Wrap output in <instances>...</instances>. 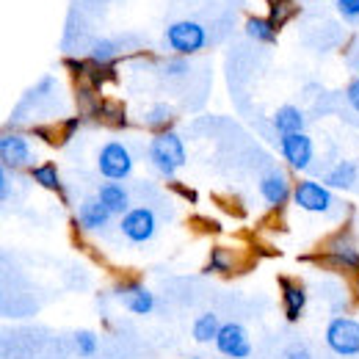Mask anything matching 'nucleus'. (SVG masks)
I'll return each mask as SVG.
<instances>
[{"mask_svg":"<svg viewBox=\"0 0 359 359\" xmlns=\"http://www.w3.org/2000/svg\"><path fill=\"white\" fill-rule=\"evenodd\" d=\"M147 158L155 166V172H161L166 180H172L185 166V158L188 155H185V144H182L177 130L166 128V130H158V133L149 138Z\"/></svg>","mask_w":359,"mask_h":359,"instance_id":"f257e3e1","label":"nucleus"},{"mask_svg":"<svg viewBox=\"0 0 359 359\" xmlns=\"http://www.w3.org/2000/svg\"><path fill=\"white\" fill-rule=\"evenodd\" d=\"M111 293L130 315H141L144 318V315H152L155 307H158L155 293L144 282H138V279H119Z\"/></svg>","mask_w":359,"mask_h":359,"instance_id":"423d86ee","label":"nucleus"},{"mask_svg":"<svg viewBox=\"0 0 359 359\" xmlns=\"http://www.w3.org/2000/svg\"><path fill=\"white\" fill-rule=\"evenodd\" d=\"M279 359H315V354L307 343H290V346L279 354Z\"/></svg>","mask_w":359,"mask_h":359,"instance_id":"a878e982","label":"nucleus"},{"mask_svg":"<svg viewBox=\"0 0 359 359\" xmlns=\"http://www.w3.org/2000/svg\"><path fill=\"white\" fill-rule=\"evenodd\" d=\"M169 188H172L175 194H180L185 202H191V205L199 199V196H196V191H194V188H188V185H182V182H175V180H172V182H169Z\"/></svg>","mask_w":359,"mask_h":359,"instance_id":"c85d7f7f","label":"nucleus"},{"mask_svg":"<svg viewBox=\"0 0 359 359\" xmlns=\"http://www.w3.org/2000/svg\"><path fill=\"white\" fill-rule=\"evenodd\" d=\"M235 266H238V257H235L232 249L213 246V249H210V257H208V263H205V269H202V273H205V276H210V273H216V276H229V273L235 271Z\"/></svg>","mask_w":359,"mask_h":359,"instance_id":"a211bd4d","label":"nucleus"},{"mask_svg":"<svg viewBox=\"0 0 359 359\" xmlns=\"http://www.w3.org/2000/svg\"><path fill=\"white\" fill-rule=\"evenodd\" d=\"M163 42L177 55H194V53L208 47V31L194 20H180V22L166 28Z\"/></svg>","mask_w":359,"mask_h":359,"instance_id":"20e7f679","label":"nucleus"},{"mask_svg":"<svg viewBox=\"0 0 359 359\" xmlns=\"http://www.w3.org/2000/svg\"><path fill=\"white\" fill-rule=\"evenodd\" d=\"M357 182V163H351V161H340L334 169H329L326 172V177H323V185L326 188H337V191H346V188H351Z\"/></svg>","mask_w":359,"mask_h":359,"instance_id":"6ab92c4d","label":"nucleus"},{"mask_svg":"<svg viewBox=\"0 0 359 359\" xmlns=\"http://www.w3.org/2000/svg\"><path fill=\"white\" fill-rule=\"evenodd\" d=\"M279 152L285 158V163L296 172H307L313 166L315 158V144L307 133H293V135H279Z\"/></svg>","mask_w":359,"mask_h":359,"instance_id":"9d476101","label":"nucleus"},{"mask_svg":"<svg viewBox=\"0 0 359 359\" xmlns=\"http://www.w3.org/2000/svg\"><path fill=\"white\" fill-rule=\"evenodd\" d=\"M31 180L36 185H42L45 191H55L61 194L64 191V182H61V175H58V166L55 163H39V166H31Z\"/></svg>","mask_w":359,"mask_h":359,"instance_id":"aec40b11","label":"nucleus"},{"mask_svg":"<svg viewBox=\"0 0 359 359\" xmlns=\"http://www.w3.org/2000/svg\"><path fill=\"white\" fill-rule=\"evenodd\" d=\"M158 226H161L158 224V213H155L152 208L135 205V208H130V210L122 216L119 232L125 235V241L141 246V243H147V241H152V238L158 235Z\"/></svg>","mask_w":359,"mask_h":359,"instance_id":"0eeeda50","label":"nucleus"},{"mask_svg":"<svg viewBox=\"0 0 359 359\" xmlns=\"http://www.w3.org/2000/svg\"><path fill=\"white\" fill-rule=\"evenodd\" d=\"M354 287H357V296H359V273L354 276Z\"/></svg>","mask_w":359,"mask_h":359,"instance_id":"7c9ffc66","label":"nucleus"},{"mask_svg":"<svg viewBox=\"0 0 359 359\" xmlns=\"http://www.w3.org/2000/svg\"><path fill=\"white\" fill-rule=\"evenodd\" d=\"M279 302H282V315L287 323H299L304 313H307V304H310V293L302 282L290 279V276H279Z\"/></svg>","mask_w":359,"mask_h":359,"instance_id":"9b49d317","label":"nucleus"},{"mask_svg":"<svg viewBox=\"0 0 359 359\" xmlns=\"http://www.w3.org/2000/svg\"><path fill=\"white\" fill-rule=\"evenodd\" d=\"M100 116L102 119H111L114 128H128V114L119 102H102L100 105Z\"/></svg>","mask_w":359,"mask_h":359,"instance_id":"393cba45","label":"nucleus"},{"mask_svg":"<svg viewBox=\"0 0 359 359\" xmlns=\"http://www.w3.org/2000/svg\"><path fill=\"white\" fill-rule=\"evenodd\" d=\"M346 102H348V108L359 114V78H354L348 86H346Z\"/></svg>","mask_w":359,"mask_h":359,"instance_id":"cd10ccee","label":"nucleus"},{"mask_svg":"<svg viewBox=\"0 0 359 359\" xmlns=\"http://www.w3.org/2000/svg\"><path fill=\"white\" fill-rule=\"evenodd\" d=\"M185 359H205V357H185Z\"/></svg>","mask_w":359,"mask_h":359,"instance_id":"2f4dec72","label":"nucleus"},{"mask_svg":"<svg viewBox=\"0 0 359 359\" xmlns=\"http://www.w3.org/2000/svg\"><path fill=\"white\" fill-rule=\"evenodd\" d=\"M116 53H119V45L114 39H97L91 45V61L94 64H114Z\"/></svg>","mask_w":359,"mask_h":359,"instance_id":"5701e85b","label":"nucleus"},{"mask_svg":"<svg viewBox=\"0 0 359 359\" xmlns=\"http://www.w3.org/2000/svg\"><path fill=\"white\" fill-rule=\"evenodd\" d=\"M135 158L130 147L125 141H108L102 144L100 155H97V172L111 182H122L133 175Z\"/></svg>","mask_w":359,"mask_h":359,"instance_id":"7ed1b4c3","label":"nucleus"},{"mask_svg":"<svg viewBox=\"0 0 359 359\" xmlns=\"http://www.w3.org/2000/svg\"><path fill=\"white\" fill-rule=\"evenodd\" d=\"M246 36L255 39V42H276V25L266 20V17H249L246 20Z\"/></svg>","mask_w":359,"mask_h":359,"instance_id":"4be33fe9","label":"nucleus"},{"mask_svg":"<svg viewBox=\"0 0 359 359\" xmlns=\"http://www.w3.org/2000/svg\"><path fill=\"white\" fill-rule=\"evenodd\" d=\"M271 122H273V130L279 135L304 133V125H307L304 111L296 108V105H282V108H276V114H273Z\"/></svg>","mask_w":359,"mask_h":359,"instance_id":"dca6fc26","label":"nucleus"},{"mask_svg":"<svg viewBox=\"0 0 359 359\" xmlns=\"http://www.w3.org/2000/svg\"><path fill=\"white\" fill-rule=\"evenodd\" d=\"M260 196L266 199L271 210H282L293 199V182L287 180L282 169H269L260 177Z\"/></svg>","mask_w":359,"mask_h":359,"instance_id":"f8f14e48","label":"nucleus"},{"mask_svg":"<svg viewBox=\"0 0 359 359\" xmlns=\"http://www.w3.org/2000/svg\"><path fill=\"white\" fill-rule=\"evenodd\" d=\"M222 318L216 313H202L194 318V323H191V337L199 343V346H208V343H216V337H219V332H222Z\"/></svg>","mask_w":359,"mask_h":359,"instance_id":"f3484780","label":"nucleus"},{"mask_svg":"<svg viewBox=\"0 0 359 359\" xmlns=\"http://www.w3.org/2000/svg\"><path fill=\"white\" fill-rule=\"evenodd\" d=\"M78 128H81V116L67 119V122H64V133H61V144H64V141H69V138H72V133H75Z\"/></svg>","mask_w":359,"mask_h":359,"instance_id":"c756f323","label":"nucleus"},{"mask_svg":"<svg viewBox=\"0 0 359 359\" xmlns=\"http://www.w3.org/2000/svg\"><path fill=\"white\" fill-rule=\"evenodd\" d=\"M293 202L302 210L318 213V216H323V213H329L334 208L332 191L323 182H318V180H299V182H293Z\"/></svg>","mask_w":359,"mask_h":359,"instance_id":"6e6552de","label":"nucleus"},{"mask_svg":"<svg viewBox=\"0 0 359 359\" xmlns=\"http://www.w3.org/2000/svg\"><path fill=\"white\" fill-rule=\"evenodd\" d=\"M320 260L329 266V269L340 271V273H359V246L354 243V235L351 232H337L329 243H326V249H323V255H320Z\"/></svg>","mask_w":359,"mask_h":359,"instance_id":"39448f33","label":"nucleus"},{"mask_svg":"<svg viewBox=\"0 0 359 359\" xmlns=\"http://www.w3.org/2000/svg\"><path fill=\"white\" fill-rule=\"evenodd\" d=\"M94 196L100 199V205H102L111 216H125V213L130 210V191H128L122 182H111V180H105V182L97 188Z\"/></svg>","mask_w":359,"mask_h":359,"instance_id":"4468645a","label":"nucleus"},{"mask_svg":"<svg viewBox=\"0 0 359 359\" xmlns=\"http://www.w3.org/2000/svg\"><path fill=\"white\" fill-rule=\"evenodd\" d=\"M323 346L343 359L359 357V318L348 313L332 315L323 329Z\"/></svg>","mask_w":359,"mask_h":359,"instance_id":"f03ea898","label":"nucleus"},{"mask_svg":"<svg viewBox=\"0 0 359 359\" xmlns=\"http://www.w3.org/2000/svg\"><path fill=\"white\" fill-rule=\"evenodd\" d=\"M0 158H3V169L6 172H17L28 163H34V149L28 144V138L20 133H6L0 138Z\"/></svg>","mask_w":359,"mask_h":359,"instance_id":"ddd939ff","label":"nucleus"},{"mask_svg":"<svg viewBox=\"0 0 359 359\" xmlns=\"http://www.w3.org/2000/svg\"><path fill=\"white\" fill-rule=\"evenodd\" d=\"M216 351L226 359H249L252 357V337L246 332L243 323L238 320H224L222 323V332L216 337Z\"/></svg>","mask_w":359,"mask_h":359,"instance_id":"1a4fd4ad","label":"nucleus"},{"mask_svg":"<svg viewBox=\"0 0 359 359\" xmlns=\"http://www.w3.org/2000/svg\"><path fill=\"white\" fill-rule=\"evenodd\" d=\"M111 219H114V216L100 205V199L91 196L86 202H81L78 216H75V224L81 226L83 232H105L108 224H111Z\"/></svg>","mask_w":359,"mask_h":359,"instance_id":"2eb2a0df","label":"nucleus"},{"mask_svg":"<svg viewBox=\"0 0 359 359\" xmlns=\"http://www.w3.org/2000/svg\"><path fill=\"white\" fill-rule=\"evenodd\" d=\"M169 119H172V108H169V105H163V102L144 114V125L158 128V130H166V128H169Z\"/></svg>","mask_w":359,"mask_h":359,"instance_id":"b1692460","label":"nucleus"},{"mask_svg":"<svg viewBox=\"0 0 359 359\" xmlns=\"http://www.w3.org/2000/svg\"><path fill=\"white\" fill-rule=\"evenodd\" d=\"M337 11L346 22H359V0H337Z\"/></svg>","mask_w":359,"mask_h":359,"instance_id":"bb28decb","label":"nucleus"},{"mask_svg":"<svg viewBox=\"0 0 359 359\" xmlns=\"http://www.w3.org/2000/svg\"><path fill=\"white\" fill-rule=\"evenodd\" d=\"M72 348H75V354L81 359L97 357V351H100V337H97V332H91V329H78V332H72Z\"/></svg>","mask_w":359,"mask_h":359,"instance_id":"412c9836","label":"nucleus"}]
</instances>
